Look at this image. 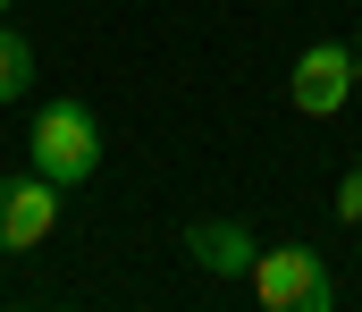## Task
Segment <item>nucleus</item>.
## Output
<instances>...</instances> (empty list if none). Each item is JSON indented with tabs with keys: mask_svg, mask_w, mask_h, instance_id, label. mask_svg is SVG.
I'll return each mask as SVG.
<instances>
[{
	"mask_svg": "<svg viewBox=\"0 0 362 312\" xmlns=\"http://www.w3.org/2000/svg\"><path fill=\"white\" fill-rule=\"evenodd\" d=\"M25 152H34V169L51 186H93V169H101V118L85 102H42L34 127H25Z\"/></svg>",
	"mask_w": 362,
	"mask_h": 312,
	"instance_id": "1",
	"label": "nucleus"
},
{
	"mask_svg": "<svg viewBox=\"0 0 362 312\" xmlns=\"http://www.w3.org/2000/svg\"><path fill=\"white\" fill-rule=\"evenodd\" d=\"M245 287L270 312H337V279H329V262L312 245H262V262H253Z\"/></svg>",
	"mask_w": 362,
	"mask_h": 312,
	"instance_id": "2",
	"label": "nucleus"
},
{
	"mask_svg": "<svg viewBox=\"0 0 362 312\" xmlns=\"http://www.w3.org/2000/svg\"><path fill=\"white\" fill-rule=\"evenodd\" d=\"M185 253H194L211 279H253V262H262V236H253L245 219H194V228H185Z\"/></svg>",
	"mask_w": 362,
	"mask_h": 312,
	"instance_id": "5",
	"label": "nucleus"
},
{
	"mask_svg": "<svg viewBox=\"0 0 362 312\" xmlns=\"http://www.w3.org/2000/svg\"><path fill=\"white\" fill-rule=\"evenodd\" d=\"M362 68H354V42H312L303 59H295V76H286V102L303 110V118H337V110L354 102Z\"/></svg>",
	"mask_w": 362,
	"mask_h": 312,
	"instance_id": "3",
	"label": "nucleus"
},
{
	"mask_svg": "<svg viewBox=\"0 0 362 312\" xmlns=\"http://www.w3.org/2000/svg\"><path fill=\"white\" fill-rule=\"evenodd\" d=\"M59 195H68V186H51L42 169L0 178V253H34V245L59 228Z\"/></svg>",
	"mask_w": 362,
	"mask_h": 312,
	"instance_id": "4",
	"label": "nucleus"
},
{
	"mask_svg": "<svg viewBox=\"0 0 362 312\" xmlns=\"http://www.w3.org/2000/svg\"><path fill=\"white\" fill-rule=\"evenodd\" d=\"M337 219H362V169H346V186H337Z\"/></svg>",
	"mask_w": 362,
	"mask_h": 312,
	"instance_id": "7",
	"label": "nucleus"
},
{
	"mask_svg": "<svg viewBox=\"0 0 362 312\" xmlns=\"http://www.w3.org/2000/svg\"><path fill=\"white\" fill-rule=\"evenodd\" d=\"M354 68H362V34H354Z\"/></svg>",
	"mask_w": 362,
	"mask_h": 312,
	"instance_id": "8",
	"label": "nucleus"
},
{
	"mask_svg": "<svg viewBox=\"0 0 362 312\" xmlns=\"http://www.w3.org/2000/svg\"><path fill=\"white\" fill-rule=\"evenodd\" d=\"M25 85H34V42H25L8 17H0V102H17Z\"/></svg>",
	"mask_w": 362,
	"mask_h": 312,
	"instance_id": "6",
	"label": "nucleus"
},
{
	"mask_svg": "<svg viewBox=\"0 0 362 312\" xmlns=\"http://www.w3.org/2000/svg\"><path fill=\"white\" fill-rule=\"evenodd\" d=\"M0 17H8V0H0Z\"/></svg>",
	"mask_w": 362,
	"mask_h": 312,
	"instance_id": "9",
	"label": "nucleus"
}]
</instances>
